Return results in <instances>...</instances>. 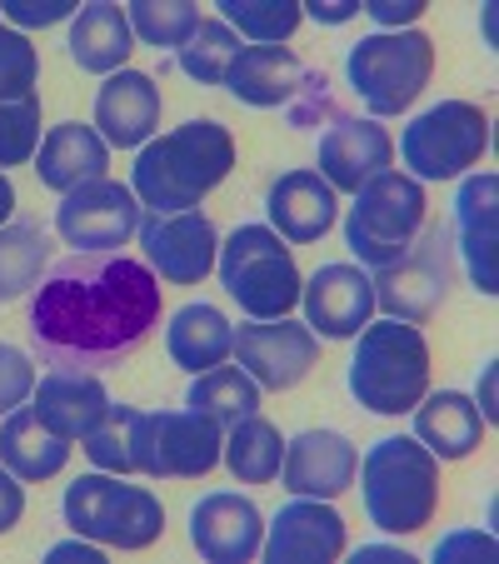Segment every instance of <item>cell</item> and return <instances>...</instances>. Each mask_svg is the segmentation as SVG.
Instances as JSON below:
<instances>
[{"label":"cell","mask_w":499,"mask_h":564,"mask_svg":"<svg viewBox=\"0 0 499 564\" xmlns=\"http://www.w3.org/2000/svg\"><path fill=\"white\" fill-rule=\"evenodd\" d=\"M449 285H455V235L445 225H420L410 250L370 275L375 310L404 319V325H420L435 315L449 300Z\"/></svg>","instance_id":"10"},{"label":"cell","mask_w":499,"mask_h":564,"mask_svg":"<svg viewBox=\"0 0 499 564\" xmlns=\"http://www.w3.org/2000/svg\"><path fill=\"white\" fill-rule=\"evenodd\" d=\"M220 459L240 485H270L280 479V459H285V440L265 415H245L230 425V440L220 445Z\"/></svg>","instance_id":"30"},{"label":"cell","mask_w":499,"mask_h":564,"mask_svg":"<svg viewBox=\"0 0 499 564\" xmlns=\"http://www.w3.org/2000/svg\"><path fill=\"white\" fill-rule=\"evenodd\" d=\"M235 360L260 390H295L310 370L319 365V335L300 319H256L235 330Z\"/></svg>","instance_id":"13"},{"label":"cell","mask_w":499,"mask_h":564,"mask_svg":"<svg viewBox=\"0 0 499 564\" xmlns=\"http://www.w3.org/2000/svg\"><path fill=\"white\" fill-rule=\"evenodd\" d=\"M220 285L245 315L256 319H280L300 305V270L290 246L270 225H240L215 256Z\"/></svg>","instance_id":"7"},{"label":"cell","mask_w":499,"mask_h":564,"mask_svg":"<svg viewBox=\"0 0 499 564\" xmlns=\"http://www.w3.org/2000/svg\"><path fill=\"white\" fill-rule=\"evenodd\" d=\"M260 540H265V520H260L256 500H245V495L215 490L191 510V544L200 550V560H210V564L256 560Z\"/></svg>","instance_id":"20"},{"label":"cell","mask_w":499,"mask_h":564,"mask_svg":"<svg viewBox=\"0 0 499 564\" xmlns=\"http://www.w3.org/2000/svg\"><path fill=\"white\" fill-rule=\"evenodd\" d=\"M65 524L110 550H150L165 530V505L145 485H120V475H80L65 485Z\"/></svg>","instance_id":"5"},{"label":"cell","mask_w":499,"mask_h":564,"mask_svg":"<svg viewBox=\"0 0 499 564\" xmlns=\"http://www.w3.org/2000/svg\"><path fill=\"white\" fill-rule=\"evenodd\" d=\"M21 514H25V490L21 479L6 469V459H0V534H11L21 524Z\"/></svg>","instance_id":"44"},{"label":"cell","mask_w":499,"mask_h":564,"mask_svg":"<svg viewBox=\"0 0 499 564\" xmlns=\"http://www.w3.org/2000/svg\"><path fill=\"white\" fill-rule=\"evenodd\" d=\"M220 15L256 45H280L300 25V0H220Z\"/></svg>","instance_id":"35"},{"label":"cell","mask_w":499,"mask_h":564,"mask_svg":"<svg viewBox=\"0 0 499 564\" xmlns=\"http://www.w3.org/2000/svg\"><path fill=\"white\" fill-rule=\"evenodd\" d=\"M160 86L155 75L145 70H116L106 75V86L96 96V126H100V140L116 150H135L155 135L160 126Z\"/></svg>","instance_id":"21"},{"label":"cell","mask_w":499,"mask_h":564,"mask_svg":"<svg viewBox=\"0 0 499 564\" xmlns=\"http://www.w3.org/2000/svg\"><path fill=\"white\" fill-rule=\"evenodd\" d=\"M360 469V449L340 430H300L285 440V459H280V485L290 495H310V500H335L355 485Z\"/></svg>","instance_id":"15"},{"label":"cell","mask_w":499,"mask_h":564,"mask_svg":"<svg viewBox=\"0 0 499 564\" xmlns=\"http://www.w3.org/2000/svg\"><path fill=\"white\" fill-rule=\"evenodd\" d=\"M360 495L384 534L425 530L440 510V459L410 435L375 440L360 459Z\"/></svg>","instance_id":"3"},{"label":"cell","mask_w":499,"mask_h":564,"mask_svg":"<svg viewBox=\"0 0 499 564\" xmlns=\"http://www.w3.org/2000/svg\"><path fill=\"white\" fill-rule=\"evenodd\" d=\"M435 70V41L425 31H375L345 51L350 90L370 116H400L420 100Z\"/></svg>","instance_id":"6"},{"label":"cell","mask_w":499,"mask_h":564,"mask_svg":"<svg viewBox=\"0 0 499 564\" xmlns=\"http://www.w3.org/2000/svg\"><path fill=\"white\" fill-rule=\"evenodd\" d=\"M130 415H135V405H110L106 420L80 440L90 465L106 469V475H135V465H130Z\"/></svg>","instance_id":"37"},{"label":"cell","mask_w":499,"mask_h":564,"mask_svg":"<svg viewBox=\"0 0 499 564\" xmlns=\"http://www.w3.org/2000/svg\"><path fill=\"white\" fill-rule=\"evenodd\" d=\"M270 225L280 240L290 246H315L325 240V230L340 215V195L329 191V181L319 171H285L265 195Z\"/></svg>","instance_id":"22"},{"label":"cell","mask_w":499,"mask_h":564,"mask_svg":"<svg viewBox=\"0 0 499 564\" xmlns=\"http://www.w3.org/2000/svg\"><path fill=\"white\" fill-rule=\"evenodd\" d=\"M220 425L200 410H135L130 465L150 479H200L220 465Z\"/></svg>","instance_id":"9"},{"label":"cell","mask_w":499,"mask_h":564,"mask_svg":"<svg viewBox=\"0 0 499 564\" xmlns=\"http://www.w3.org/2000/svg\"><path fill=\"white\" fill-rule=\"evenodd\" d=\"M300 305H305V325L325 340H350L375 319V290L360 265H319L315 275L300 285Z\"/></svg>","instance_id":"17"},{"label":"cell","mask_w":499,"mask_h":564,"mask_svg":"<svg viewBox=\"0 0 499 564\" xmlns=\"http://www.w3.org/2000/svg\"><path fill=\"white\" fill-rule=\"evenodd\" d=\"M130 51H135V31H130L126 11L96 0V6H80V15L70 21V61L90 75H116L126 70Z\"/></svg>","instance_id":"28"},{"label":"cell","mask_w":499,"mask_h":564,"mask_svg":"<svg viewBox=\"0 0 499 564\" xmlns=\"http://www.w3.org/2000/svg\"><path fill=\"white\" fill-rule=\"evenodd\" d=\"M11 210H15V185L11 175L0 171V225H11Z\"/></svg>","instance_id":"49"},{"label":"cell","mask_w":499,"mask_h":564,"mask_svg":"<svg viewBox=\"0 0 499 564\" xmlns=\"http://www.w3.org/2000/svg\"><path fill=\"white\" fill-rule=\"evenodd\" d=\"M126 21L135 41L155 45V51H181L200 25V11L185 0H135V6H126Z\"/></svg>","instance_id":"33"},{"label":"cell","mask_w":499,"mask_h":564,"mask_svg":"<svg viewBox=\"0 0 499 564\" xmlns=\"http://www.w3.org/2000/svg\"><path fill=\"white\" fill-rule=\"evenodd\" d=\"M319 175L329 181V191H360L365 181H375V175L390 171L394 160V140L384 126H375V120H360V116H340L329 120L325 135H319Z\"/></svg>","instance_id":"18"},{"label":"cell","mask_w":499,"mask_h":564,"mask_svg":"<svg viewBox=\"0 0 499 564\" xmlns=\"http://www.w3.org/2000/svg\"><path fill=\"white\" fill-rule=\"evenodd\" d=\"M360 560H390V564H410V554L404 550H394V544H360L355 550V564Z\"/></svg>","instance_id":"47"},{"label":"cell","mask_w":499,"mask_h":564,"mask_svg":"<svg viewBox=\"0 0 499 564\" xmlns=\"http://www.w3.org/2000/svg\"><path fill=\"white\" fill-rule=\"evenodd\" d=\"M420 225H425V185L384 171L355 191V205L345 215V246L360 265L380 270L410 250Z\"/></svg>","instance_id":"8"},{"label":"cell","mask_w":499,"mask_h":564,"mask_svg":"<svg viewBox=\"0 0 499 564\" xmlns=\"http://www.w3.org/2000/svg\"><path fill=\"white\" fill-rule=\"evenodd\" d=\"M285 116H290V126H295V130L319 126V120H340L345 110H340V100H335L329 75H315V70L300 75V86H295V96H290Z\"/></svg>","instance_id":"39"},{"label":"cell","mask_w":499,"mask_h":564,"mask_svg":"<svg viewBox=\"0 0 499 564\" xmlns=\"http://www.w3.org/2000/svg\"><path fill=\"white\" fill-rule=\"evenodd\" d=\"M45 560L61 564V560H80V564H106V550H100L96 540H86V534H75V540H61L45 550Z\"/></svg>","instance_id":"46"},{"label":"cell","mask_w":499,"mask_h":564,"mask_svg":"<svg viewBox=\"0 0 499 564\" xmlns=\"http://www.w3.org/2000/svg\"><path fill=\"white\" fill-rule=\"evenodd\" d=\"M31 390H35V365H31V355L0 340V420L11 415V410H21L25 400H31Z\"/></svg>","instance_id":"40"},{"label":"cell","mask_w":499,"mask_h":564,"mask_svg":"<svg viewBox=\"0 0 499 564\" xmlns=\"http://www.w3.org/2000/svg\"><path fill=\"white\" fill-rule=\"evenodd\" d=\"M235 171V140L220 120H185L145 140L130 165V191L155 215L195 210Z\"/></svg>","instance_id":"2"},{"label":"cell","mask_w":499,"mask_h":564,"mask_svg":"<svg viewBox=\"0 0 499 564\" xmlns=\"http://www.w3.org/2000/svg\"><path fill=\"white\" fill-rule=\"evenodd\" d=\"M300 75H305V65H300L295 51H285V45H240V55L230 61L220 86L230 90L240 106L270 110V106H290Z\"/></svg>","instance_id":"25"},{"label":"cell","mask_w":499,"mask_h":564,"mask_svg":"<svg viewBox=\"0 0 499 564\" xmlns=\"http://www.w3.org/2000/svg\"><path fill=\"white\" fill-rule=\"evenodd\" d=\"M0 459L21 485H41V479L61 475L70 459V440H61L31 405L11 410L0 420Z\"/></svg>","instance_id":"27"},{"label":"cell","mask_w":499,"mask_h":564,"mask_svg":"<svg viewBox=\"0 0 499 564\" xmlns=\"http://www.w3.org/2000/svg\"><path fill=\"white\" fill-rule=\"evenodd\" d=\"M75 6L70 0H0V15L21 31V25H61Z\"/></svg>","instance_id":"41"},{"label":"cell","mask_w":499,"mask_h":564,"mask_svg":"<svg viewBox=\"0 0 499 564\" xmlns=\"http://www.w3.org/2000/svg\"><path fill=\"white\" fill-rule=\"evenodd\" d=\"M165 350H171V360L181 365V370L205 375L230 360L235 330H230V319L215 305H205V300L200 305H181L171 315V325H165Z\"/></svg>","instance_id":"29"},{"label":"cell","mask_w":499,"mask_h":564,"mask_svg":"<svg viewBox=\"0 0 499 564\" xmlns=\"http://www.w3.org/2000/svg\"><path fill=\"white\" fill-rule=\"evenodd\" d=\"M345 384H350V394L370 415H404V410H414L430 390L425 335L390 315L370 319L360 330V340H355Z\"/></svg>","instance_id":"4"},{"label":"cell","mask_w":499,"mask_h":564,"mask_svg":"<svg viewBox=\"0 0 499 564\" xmlns=\"http://www.w3.org/2000/svg\"><path fill=\"white\" fill-rule=\"evenodd\" d=\"M365 11H370L375 25L400 31V25H410V21H420V15H425V0H370Z\"/></svg>","instance_id":"43"},{"label":"cell","mask_w":499,"mask_h":564,"mask_svg":"<svg viewBox=\"0 0 499 564\" xmlns=\"http://www.w3.org/2000/svg\"><path fill=\"white\" fill-rule=\"evenodd\" d=\"M459 554H475V560H489V554H495V534H479V530H455V534H445V540L435 544V560H440V564L459 560Z\"/></svg>","instance_id":"42"},{"label":"cell","mask_w":499,"mask_h":564,"mask_svg":"<svg viewBox=\"0 0 499 564\" xmlns=\"http://www.w3.org/2000/svg\"><path fill=\"white\" fill-rule=\"evenodd\" d=\"M45 256H51V240L35 225H0V305L6 300H21L25 290L41 285L45 275Z\"/></svg>","instance_id":"32"},{"label":"cell","mask_w":499,"mask_h":564,"mask_svg":"<svg viewBox=\"0 0 499 564\" xmlns=\"http://www.w3.org/2000/svg\"><path fill=\"white\" fill-rule=\"evenodd\" d=\"M55 230L65 246H75V256H100V250H120L130 235L140 230V200L130 185L120 181H86L70 195H61L55 205Z\"/></svg>","instance_id":"12"},{"label":"cell","mask_w":499,"mask_h":564,"mask_svg":"<svg viewBox=\"0 0 499 564\" xmlns=\"http://www.w3.org/2000/svg\"><path fill=\"white\" fill-rule=\"evenodd\" d=\"M414 440L435 459H465L485 445V415L469 394L435 390L414 405Z\"/></svg>","instance_id":"26"},{"label":"cell","mask_w":499,"mask_h":564,"mask_svg":"<svg viewBox=\"0 0 499 564\" xmlns=\"http://www.w3.org/2000/svg\"><path fill=\"white\" fill-rule=\"evenodd\" d=\"M300 15H310L315 25H345L360 15V0H305Z\"/></svg>","instance_id":"45"},{"label":"cell","mask_w":499,"mask_h":564,"mask_svg":"<svg viewBox=\"0 0 499 564\" xmlns=\"http://www.w3.org/2000/svg\"><path fill=\"white\" fill-rule=\"evenodd\" d=\"M135 235L145 246V260L155 265V280H165V285H200L220 256V235H215L210 215L200 210H150Z\"/></svg>","instance_id":"14"},{"label":"cell","mask_w":499,"mask_h":564,"mask_svg":"<svg viewBox=\"0 0 499 564\" xmlns=\"http://www.w3.org/2000/svg\"><path fill=\"white\" fill-rule=\"evenodd\" d=\"M489 150V116L469 100H440L420 110L400 135V160L410 165V181H449V175L479 165Z\"/></svg>","instance_id":"11"},{"label":"cell","mask_w":499,"mask_h":564,"mask_svg":"<svg viewBox=\"0 0 499 564\" xmlns=\"http://www.w3.org/2000/svg\"><path fill=\"white\" fill-rule=\"evenodd\" d=\"M110 171V145L100 140L96 126H80V120H61L41 135L35 150V175H41L45 191L70 195L75 185L86 181H106Z\"/></svg>","instance_id":"23"},{"label":"cell","mask_w":499,"mask_h":564,"mask_svg":"<svg viewBox=\"0 0 499 564\" xmlns=\"http://www.w3.org/2000/svg\"><path fill=\"white\" fill-rule=\"evenodd\" d=\"M160 325V280L116 250L65 256L45 265L31 300V340L51 365H120Z\"/></svg>","instance_id":"1"},{"label":"cell","mask_w":499,"mask_h":564,"mask_svg":"<svg viewBox=\"0 0 499 564\" xmlns=\"http://www.w3.org/2000/svg\"><path fill=\"white\" fill-rule=\"evenodd\" d=\"M235 55H240V35H235L225 21H200L191 41L175 51V61H181V70L191 75V80H200V86H220Z\"/></svg>","instance_id":"34"},{"label":"cell","mask_w":499,"mask_h":564,"mask_svg":"<svg viewBox=\"0 0 499 564\" xmlns=\"http://www.w3.org/2000/svg\"><path fill=\"white\" fill-rule=\"evenodd\" d=\"M260 554L270 564H329L345 554V520L329 510V500L295 495L280 505V514L265 524Z\"/></svg>","instance_id":"16"},{"label":"cell","mask_w":499,"mask_h":564,"mask_svg":"<svg viewBox=\"0 0 499 564\" xmlns=\"http://www.w3.org/2000/svg\"><path fill=\"white\" fill-rule=\"evenodd\" d=\"M495 195L499 181L489 171L469 175L455 195V230H459V256H465L469 285L479 295H499V265H495Z\"/></svg>","instance_id":"24"},{"label":"cell","mask_w":499,"mask_h":564,"mask_svg":"<svg viewBox=\"0 0 499 564\" xmlns=\"http://www.w3.org/2000/svg\"><path fill=\"white\" fill-rule=\"evenodd\" d=\"M479 415H485V425L495 420V365H485V384H479Z\"/></svg>","instance_id":"48"},{"label":"cell","mask_w":499,"mask_h":564,"mask_svg":"<svg viewBox=\"0 0 499 564\" xmlns=\"http://www.w3.org/2000/svg\"><path fill=\"white\" fill-rule=\"evenodd\" d=\"M41 55H35L31 35L15 25H0V106L41 96Z\"/></svg>","instance_id":"36"},{"label":"cell","mask_w":499,"mask_h":564,"mask_svg":"<svg viewBox=\"0 0 499 564\" xmlns=\"http://www.w3.org/2000/svg\"><path fill=\"white\" fill-rule=\"evenodd\" d=\"M31 410L55 430L61 440H86L106 420L110 394L96 370H75V365H51L31 390Z\"/></svg>","instance_id":"19"},{"label":"cell","mask_w":499,"mask_h":564,"mask_svg":"<svg viewBox=\"0 0 499 564\" xmlns=\"http://www.w3.org/2000/svg\"><path fill=\"white\" fill-rule=\"evenodd\" d=\"M41 150V96L0 106V171L25 165Z\"/></svg>","instance_id":"38"},{"label":"cell","mask_w":499,"mask_h":564,"mask_svg":"<svg viewBox=\"0 0 499 564\" xmlns=\"http://www.w3.org/2000/svg\"><path fill=\"white\" fill-rule=\"evenodd\" d=\"M185 405L210 415L215 425H235L245 415H260V384L240 370V365H215V370L195 375Z\"/></svg>","instance_id":"31"}]
</instances>
